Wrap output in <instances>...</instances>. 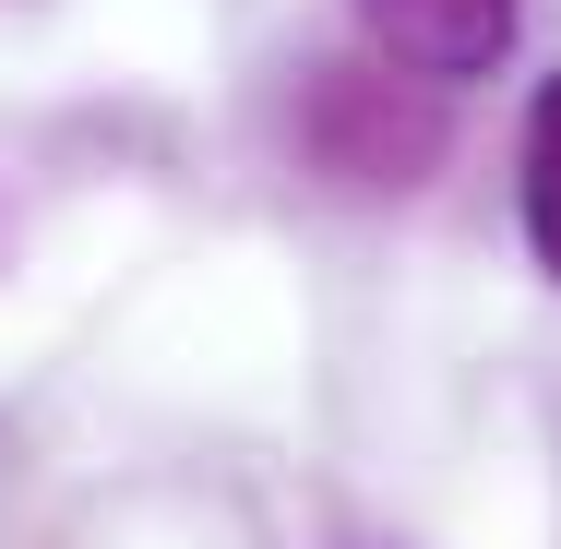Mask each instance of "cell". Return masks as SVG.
<instances>
[{
  "instance_id": "6da1fadb",
  "label": "cell",
  "mask_w": 561,
  "mask_h": 549,
  "mask_svg": "<svg viewBox=\"0 0 561 549\" xmlns=\"http://www.w3.org/2000/svg\"><path fill=\"white\" fill-rule=\"evenodd\" d=\"M299 144L335 168L346 192H407V180L443 168V84H419L394 60H335V72H311Z\"/></svg>"
},
{
  "instance_id": "7a4b0ae2",
  "label": "cell",
  "mask_w": 561,
  "mask_h": 549,
  "mask_svg": "<svg viewBox=\"0 0 561 549\" xmlns=\"http://www.w3.org/2000/svg\"><path fill=\"white\" fill-rule=\"evenodd\" d=\"M346 12H358L370 60H394L419 84H478L526 24V0H346Z\"/></svg>"
},
{
  "instance_id": "3957f363",
  "label": "cell",
  "mask_w": 561,
  "mask_h": 549,
  "mask_svg": "<svg viewBox=\"0 0 561 549\" xmlns=\"http://www.w3.org/2000/svg\"><path fill=\"white\" fill-rule=\"evenodd\" d=\"M514 192H526V251L550 263V287H561V72L538 84V108H526V144H514Z\"/></svg>"
}]
</instances>
